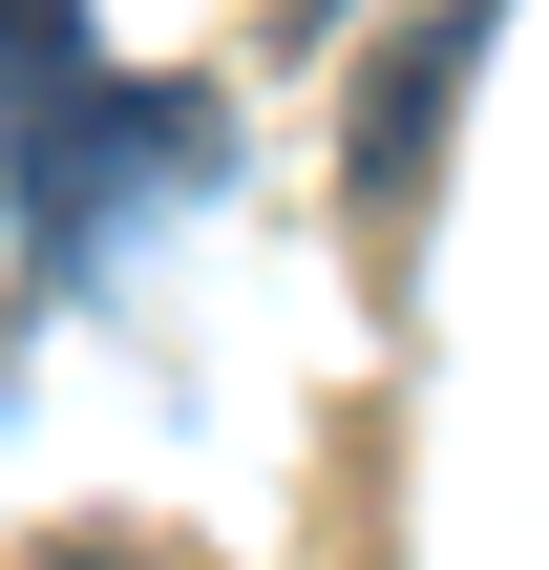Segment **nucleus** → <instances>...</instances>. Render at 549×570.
I'll return each instance as SVG.
<instances>
[{"instance_id": "nucleus-1", "label": "nucleus", "mask_w": 549, "mask_h": 570, "mask_svg": "<svg viewBox=\"0 0 549 570\" xmlns=\"http://www.w3.org/2000/svg\"><path fill=\"white\" fill-rule=\"evenodd\" d=\"M212 169H233L212 85H127V63H85V0H0V190H21V275L42 296H85L106 233L212 190Z\"/></svg>"}, {"instance_id": "nucleus-2", "label": "nucleus", "mask_w": 549, "mask_h": 570, "mask_svg": "<svg viewBox=\"0 0 549 570\" xmlns=\"http://www.w3.org/2000/svg\"><path fill=\"white\" fill-rule=\"evenodd\" d=\"M487 21H508V0H444V21H423L402 63H360V106H339V148H360V190H381V212H402V190L444 169V106H465V63H487Z\"/></svg>"}, {"instance_id": "nucleus-3", "label": "nucleus", "mask_w": 549, "mask_h": 570, "mask_svg": "<svg viewBox=\"0 0 549 570\" xmlns=\"http://www.w3.org/2000/svg\"><path fill=\"white\" fill-rule=\"evenodd\" d=\"M21 570H190V550H106V529H85V550H21Z\"/></svg>"}]
</instances>
